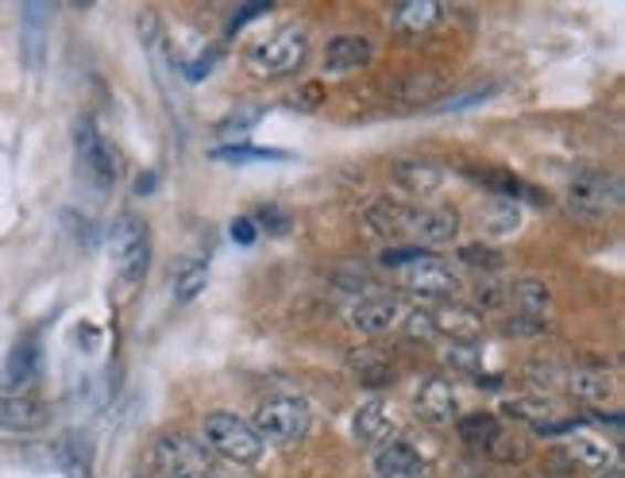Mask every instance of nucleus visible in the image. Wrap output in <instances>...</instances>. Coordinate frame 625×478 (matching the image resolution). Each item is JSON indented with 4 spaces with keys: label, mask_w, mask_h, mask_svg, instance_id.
Listing matches in <instances>:
<instances>
[{
    "label": "nucleus",
    "mask_w": 625,
    "mask_h": 478,
    "mask_svg": "<svg viewBox=\"0 0 625 478\" xmlns=\"http://www.w3.org/2000/svg\"><path fill=\"white\" fill-rule=\"evenodd\" d=\"M255 221H259L263 229L271 232V236H286V232H290V213H286V209L263 205V209H259V216H255Z\"/></svg>",
    "instance_id": "nucleus-39"
},
{
    "label": "nucleus",
    "mask_w": 625,
    "mask_h": 478,
    "mask_svg": "<svg viewBox=\"0 0 625 478\" xmlns=\"http://www.w3.org/2000/svg\"><path fill=\"white\" fill-rule=\"evenodd\" d=\"M456 433L459 440L472 444V448H487V444L502 433V421H498L495 413H467V417L456 421Z\"/></svg>",
    "instance_id": "nucleus-26"
},
{
    "label": "nucleus",
    "mask_w": 625,
    "mask_h": 478,
    "mask_svg": "<svg viewBox=\"0 0 625 478\" xmlns=\"http://www.w3.org/2000/svg\"><path fill=\"white\" fill-rule=\"evenodd\" d=\"M568 390H572V397H580V402L598 405L611 397L614 382L611 374H606V367H572V371H568Z\"/></svg>",
    "instance_id": "nucleus-23"
},
{
    "label": "nucleus",
    "mask_w": 625,
    "mask_h": 478,
    "mask_svg": "<svg viewBox=\"0 0 625 478\" xmlns=\"http://www.w3.org/2000/svg\"><path fill=\"white\" fill-rule=\"evenodd\" d=\"M498 85H487V89H472V93H464L459 100H444V105H436V113H459V108H472V105H483V100L495 93Z\"/></svg>",
    "instance_id": "nucleus-41"
},
{
    "label": "nucleus",
    "mask_w": 625,
    "mask_h": 478,
    "mask_svg": "<svg viewBox=\"0 0 625 478\" xmlns=\"http://www.w3.org/2000/svg\"><path fill=\"white\" fill-rule=\"evenodd\" d=\"M441 89H444V82L436 74H413L398 85V97L402 100H428V97H436Z\"/></svg>",
    "instance_id": "nucleus-34"
},
{
    "label": "nucleus",
    "mask_w": 625,
    "mask_h": 478,
    "mask_svg": "<svg viewBox=\"0 0 625 478\" xmlns=\"http://www.w3.org/2000/svg\"><path fill=\"white\" fill-rule=\"evenodd\" d=\"M51 425V405L35 394H4L0 390V433L31 436Z\"/></svg>",
    "instance_id": "nucleus-8"
},
{
    "label": "nucleus",
    "mask_w": 625,
    "mask_h": 478,
    "mask_svg": "<svg viewBox=\"0 0 625 478\" xmlns=\"http://www.w3.org/2000/svg\"><path fill=\"white\" fill-rule=\"evenodd\" d=\"M74 151H77V170H82L85 182L97 193L113 190L116 174H120V162H116V151L105 144V136H100L89 116L74 124Z\"/></svg>",
    "instance_id": "nucleus-3"
},
{
    "label": "nucleus",
    "mask_w": 625,
    "mask_h": 478,
    "mask_svg": "<svg viewBox=\"0 0 625 478\" xmlns=\"http://www.w3.org/2000/svg\"><path fill=\"white\" fill-rule=\"evenodd\" d=\"M209 282V266L205 263H182V270H178L174 278V301H193V297L205 289Z\"/></svg>",
    "instance_id": "nucleus-32"
},
{
    "label": "nucleus",
    "mask_w": 625,
    "mask_h": 478,
    "mask_svg": "<svg viewBox=\"0 0 625 478\" xmlns=\"http://www.w3.org/2000/svg\"><path fill=\"white\" fill-rule=\"evenodd\" d=\"M413 413H417L425 425H452V421H459V394L456 386H452L448 379H428L421 382L417 397H413Z\"/></svg>",
    "instance_id": "nucleus-10"
},
{
    "label": "nucleus",
    "mask_w": 625,
    "mask_h": 478,
    "mask_svg": "<svg viewBox=\"0 0 625 478\" xmlns=\"http://www.w3.org/2000/svg\"><path fill=\"white\" fill-rule=\"evenodd\" d=\"M598 478H625V471H622V464H611V467H603Z\"/></svg>",
    "instance_id": "nucleus-49"
},
{
    "label": "nucleus",
    "mask_w": 625,
    "mask_h": 478,
    "mask_svg": "<svg viewBox=\"0 0 625 478\" xmlns=\"http://www.w3.org/2000/svg\"><path fill=\"white\" fill-rule=\"evenodd\" d=\"M529 371H537L533 379L544 382V386H549V382H557V363H549V359H544V363H541V359H537V363H529Z\"/></svg>",
    "instance_id": "nucleus-47"
},
{
    "label": "nucleus",
    "mask_w": 625,
    "mask_h": 478,
    "mask_svg": "<svg viewBox=\"0 0 625 478\" xmlns=\"http://www.w3.org/2000/svg\"><path fill=\"white\" fill-rule=\"evenodd\" d=\"M441 15H444L441 0H405V4H398L394 15H390V28H394L398 35H425L428 28H436Z\"/></svg>",
    "instance_id": "nucleus-21"
},
{
    "label": "nucleus",
    "mask_w": 625,
    "mask_h": 478,
    "mask_svg": "<svg viewBox=\"0 0 625 478\" xmlns=\"http://www.w3.org/2000/svg\"><path fill=\"white\" fill-rule=\"evenodd\" d=\"M405 282H410V289H417L425 297H448L459 289V274L452 270V263H444L436 255H425L413 266H405Z\"/></svg>",
    "instance_id": "nucleus-12"
},
{
    "label": "nucleus",
    "mask_w": 625,
    "mask_h": 478,
    "mask_svg": "<svg viewBox=\"0 0 625 478\" xmlns=\"http://www.w3.org/2000/svg\"><path fill=\"white\" fill-rule=\"evenodd\" d=\"M205 448H213L216 456H224L229 464L236 467H252L263 459V436L252 428V421L236 417V413H209L205 417Z\"/></svg>",
    "instance_id": "nucleus-1"
},
{
    "label": "nucleus",
    "mask_w": 625,
    "mask_h": 478,
    "mask_svg": "<svg viewBox=\"0 0 625 478\" xmlns=\"http://www.w3.org/2000/svg\"><path fill=\"white\" fill-rule=\"evenodd\" d=\"M402 325H405V332H410L413 340H436V332H433V317H428V309H413V312H405Z\"/></svg>",
    "instance_id": "nucleus-38"
},
{
    "label": "nucleus",
    "mask_w": 625,
    "mask_h": 478,
    "mask_svg": "<svg viewBox=\"0 0 625 478\" xmlns=\"http://www.w3.org/2000/svg\"><path fill=\"white\" fill-rule=\"evenodd\" d=\"M155 464L167 478H186V475H201V471H213V456L209 448L198 440V436H186V433H170L155 444Z\"/></svg>",
    "instance_id": "nucleus-6"
},
{
    "label": "nucleus",
    "mask_w": 625,
    "mask_h": 478,
    "mask_svg": "<svg viewBox=\"0 0 625 478\" xmlns=\"http://www.w3.org/2000/svg\"><path fill=\"white\" fill-rule=\"evenodd\" d=\"M433 317V332L436 340H452V343H479L483 340V317L475 309L464 305H441V309H428Z\"/></svg>",
    "instance_id": "nucleus-13"
},
{
    "label": "nucleus",
    "mask_w": 625,
    "mask_h": 478,
    "mask_svg": "<svg viewBox=\"0 0 625 478\" xmlns=\"http://www.w3.org/2000/svg\"><path fill=\"white\" fill-rule=\"evenodd\" d=\"M351 433H356L359 444H390V440H394V433H398L394 413H390L382 402L359 405V413L351 417Z\"/></svg>",
    "instance_id": "nucleus-19"
},
{
    "label": "nucleus",
    "mask_w": 625,
    "mask_h": 478,
    "mask_svg": "<svg viewBox=\"0 0 625 478\" xmlns=\"http://www.w3.org/2000/svg\"><path fill=\"white\" fill-rule=\"evenodd\" d=\"M46 8L43 4H28L23 8V20H20V28H23V59H28V66L31 70H39L43 66V54H46Z\"/></svg>",
    "instance_id": "nucleus-24"
},
{
    "label": "nucleus",
    "mask_w": 625,
    "mask_h": 478,
    "mask_svg": "<svg viewBox=\"0 0 625 478\" xmlns=\"http://www.w3.org/2000/svg\"><path fill=\"white\" fill-rule=\"evenodd\" d=\"M459 263L483 266V270H498V266H502V255H498L495 247H483V243H467V247H459Z\"/></svg>",
    "instance_id": "nucleus-36"
},
{
    "label": "nucleus",
    "mask_w": 625,
    "mask_h": 478,
    "mask_svg": "<svg viewBox=\"0 0 625 478\" xmlns=\"http://www.w3.org/2000/svg\"><path fill=\"white\" fill-rule=\"evenodd\" d=\"M252 428L275 444H298L309 433V405L294 394H271L255 410Z\"/></svg>",
    "instance_id": "nucleus-4"
},
{
    "label": "nucleus",
    "mask_w": 625,
    "mask_h": 478,
    "mask_svg": "<svg viewBox=\"0 0 625 478\" xmlns=\"http://www.w3.org/2000/svg\"><path fill=\"white\" fill-rule=\"evenodd\" d=\"M43 379V348L35 340H20L4 359V394H31Z\"/></svg>",
    "instance_id": "nucleus-11"
},
{
    "label": "nucleus",
    "mask_w": 625,
    "mask_h": 478,
    "mask_svg": "<svg viewBox=\"0 0 625 478\" xmlns=\"http://www.w3.org/2000/svg\"><path fill=\"white\" fill-rule=\"evenodd\" d=\"M216 59H221V54H216V51L201 54V59H198V62H190V66H186L182 74L190 77V82H201V77H205V74H213V62H216Z\"/></svg>",
    "instance_id": "nucleus-44"
},
{
    "label": "nucleus",
    "mask_w": 625,
    "mask_h": 478,
    "mask_svg": "<svg viewBox=\"0 0 625 478\" xmlns=\"http://www.w3.org/2000/svg\"><path fill=\"white\" fill-rule=\"evenodd\" d=\"M467 174H472L479 185H490V190H495L498 198H506V201H513V198H529L526 182H518V178L506 174V170H467Z\"/></svg>",
    "instance_id": "nucleus-31"
},
{
    "label": "nucleus",
    "mask_w": 625,
    "mask_h": 478,
    "mask_svg": "<svg viewBox=\"0 0 625 478\" xmlns=\"http://www.w3.org/2000/svg\"><path fill=\"white\" fill-rule=\"evenodd\" d=\"M521 224H526V213H521L518 201L495 198L479 209V229L487 236H513V232H521Z\"/></svg>",
    "instance_id": "nucleus-22"
},
{
    "label": "nucleus",
    "mask_w": 625,
    "mask_h": 478,
    "mask_svg": "<svg viewBox=\"0 0 625 478\" xmlns=\"http://www.w3.org/2000/svg\"><path fill=\"white\" fill-rule=\"evenodd\" d=\"M343 367H348L351 379L367 390H382L394 382V363H390L379 348H367V343L363 348H351L348 355H343Z\"/></svg>",
    "instance_id": "nucleus-16"
},
{
    "label": "nucleus",
    "mask_w": 625,
    "mask_h": 478,
    "mask_svg": "<svg viewBox=\"0 0 625 478\" xmlns=\"http://www.w3.org/2000/svg\"><path fill=\"white\" fill-rule=\"evenodd\" d=\"M155 182H159V174H155V170H151V174H139V178H136V193H139V198L155 193Z\"/></svg>",
    "instance_id": "nucleus-48"
},
{
    "label": "nucleus",
    "mask_w": 625,
    "mask_h": 478,
    "mask_svg": "<svg viewBox=\"0 0 625 478\" xmlns=\"http://www.w3.org/2000/svg\"><path fill=\"white\" fill-rule=\"evenodd\" d=\"M428 251L417 243H402V247H386L382 251V266H413L417 258H425Z\"/></svg>",
    "instance_id": "nucleus-37"
},
{
    "label": "nucleus",
    "mask_w": 625,
    "mask_h": 478,
    "mask_svg": "<svg viewBox=\"0 0 625 478\" xmlns=\"http://www.w3.org/2000/svg\"><path fill=\"white\" fill-rule=\"evenodd\" d=\"M544 328H549V325H544V317H513L510 320L513 336H541Z\"/></svg>",
    "instance_id": "nucleus-43"
},
{
    "label": "nucleus",
    "mask_w": 625,
    "mask_h": 478,
    "mask_svg": "<svg viewBox=\"0 0 625 478\" xmlns=\"http://www.w3.org/2000/svg\"><path fill=\"white\" fill-rule=\"evenodd\" d=\"M113 266L128 286L147 278L151 270V236L136 216H120L113 229Z\"/></svg>",
    "instance_id": "nucleus-5"
},
{
    "label": "nucleus",
    "mask_w": 625,
    "mask_h": 478,
    "mask_svg": "<svg viewBox=\"0 0 625 478\" xmlns=\"http://www.w3.org/2000/svg\"><path fill=\"white\" fill-rule=\"evenodd\" d=\"M560 459H568L572 467H598V471H603L611 452H606L603 444L591 440V436H572V444L560 452Z\"/></svg>",
    "instance_id": "nucleus-28"
},
{
    "label": "nucleus",
    "mask_w": 625,
    "mask_h": 478,
    "mask_svg": "<svg viewBox=\"0 0 625 478\" xmlns=\"http://www.w3.org/2000/svg\"><path fill=\"white\" fill-rule=\"evenodd\" d=\"M510 297L521 309V317H544L552 309V289L544 278H518L510 286Z\"/></svg>",
    "instance_id": "nucleus-25"
},
{
    "label": "nucleus",
    "mask_w": 625,
    "mask_h": 478,
    "mask_svg": "<svg viewBox=\"0 0 625 478\" xmlns=\"http://www.w3.org/2000/svg\"><path fill=\"white\" fill-rule=\"evenodd\" d=\"M213 159H216V162H286L290 155H286V151H275V147L232 144V147H216Z\"/></svg>",
    "instance_id": "nucleus-29"
},
{
    "label": "nucleus",
    "mask_w": 625,
    "mask_h": 478,
    "mask_svg": "<svg viewBox=\"0 0 625 478\" xmlns=\"http://www.w3.org/2000/svg\"><path fill=\"white\" fill-rule=\"evenodd\" d=\"M371 43L363 35H336L325 46V70L328 74H351V70L371 62Z\"/></svg>",
    "instance_id": "nucleus-20"
},
{
    "label": "nucleus",
    "mask_w": 625,
    "mask_h": 478,
    "mask_svg": "<svg viewBox=\"0 0 625 478\" xmlns=\"http://www.w3.org/2000/svg\"><path fill=\"white\" fill-rule=\"evenodd\" d=\"M506 417L513 421H529V425H544V421H552V413H557V405L549 402V397H510V402L502 405Z\"/></svg>",
    "instance_id": "nucleus-27"
},
{
    "label": "nucleus",
    "mask_w": 625,
    "mask_h": 478,
    "mask_svg": "<svg viewBox=\"0 0 625 478\" xmlns=\"http://www.w3.org/2000/svg\"><path fill=\"white\" fill-rule=\"evenodd\" d=\"M390 178L398 182V190H410L413 198H433L436 190L444 185V170L428 159H402L394 162Z\"/></svg>",
    "instance_id": "nucleus-18"
},
{
    "label": "nucleus",
    "mask_w": 625,
    "mask_h": 478,
    "mask_svg": "<svg viewBox=\"0 0 625 478\" xmlns=\"http://www.w3.org/2000/svg\"><path fill=\"white\" fill-rule=\"evenodd\" d=\"M487 456L495 459V464H521V459H529V440L502 428V433L487 444Z\"/></svg>",
    "instance_id": "nucleus-30"
},
{
    "label": "nucleus",
    "mask_w": 625,
    "mask_h": 478,
    "mask_svg": "<svg viewBox=\"0 0 625 478\" xmlns=\"http://www.w3.org/2000/svg\"><path fill=\"white\" fill-rule=\"evenodd\" d=\"M255 120H259V113L252 108V113H240V116H232V120H224L221 131H247V124H255Z\"/></svg>",
    "instance_id": "nucleus-46"
},
{
    "label": "nucleus",
    "mask_w": 625,
    "mask_h": 478,
    "mask_svg": "<svg viewBox=\"0 0 625 478\" xmlns=\"http://www.w3.org/2000/svg\"><path fill=\"white\" fill-rule=\"evenodd\" d=\"M568 205L575 216H603L606 209L622 205V182L611 174H598V170H583L568 190Z\"/></svg>",
    "instance_id": "nucleus-7"
},
{
    "label": "nucleus",
    "mask_w": 625,
    "mask_h": 478,
    "mask_svg": "<svg viewBox=\"0 0 625 478\" xmlns=\"http://www.w3.org/2000/svg\"><path fill=\"white\" fill-rule=\"evenodd\" d=\"M374 475L379 478H425L428 464L413 444L405 440H390L374 452Z\"/></svg>",
    "instance_id": "nucleus-14"
},
{
    "label": "nucleus",
    "mask_w": 625,
    "mask_h": 478,
    "mask_svg": "<svg viewBox=\"0 0 625 478\" xmlns=\"http://www.w3.org/2000/svg\"><path fill=\"white\" fill-rule=\"evenodd\" d=\"M309 54V35L306 28H283L275 35L259 39V43L247 51V66L259 77H286L306 62Z\"/></svg>",
    "instance_id": "nucleus-2"
},
{
    "label": "nucleus",
    "mask_w": 625,
    "mask_h": 478,
    "mask_svg": "<svg viewBox=\"0 0 625 478\" xmlns=\"http://www.w3.org/2000/svg\"><path fill=\"white\" fill-rule=\"evenodd\" d=\"M410 236L417 240V247L452 243L459 236V213L456 209H413Z\"/></svg>",
    "instance_id": "nucleus-15"
},
{
    "label": "nucleus",
    "mask_w": 625,
    "mask_h": 478,
    "mask_svg": "<svg viewBox=\"0 0 625 478\" xmlns=\"http://www.w3.org/2000/svg\"><path fill=\"white\" fill-rule=\"evenodd\" d=\"M267 12H271V4H267V0H252V4H247V8H240V12L232 15L229 31H232V35H236V31L244 28V23H252L255 15H267Z\"/></svg>",
    "instance_id": "nucleus-42"
},
{
    "label": "nucleus",
    "mask_w": 625,
    "mask_h": 478,
    "mask_svg": "<svg viewBox=\"0 0 625 478\" xmlns=\"http://www.w3.org/2000/svg\"><path fill=\"white\" fill-rule=\"evenodd\" d=\"M405 317V305L398 294H386V289H374V294H363L356 305H351V325L367 336H382L390 328H398Z\"/></svg>",
    "instance_id": "nucleus-9"
},
{
    "label": "nucleus",
    "mask_w": 625,
    "mask_h": 478,
    "mask_svg": "<svg viewBox=\"0 0 625 478\" xmlns=\"http://www.w3.org/2000/svg\"><path fill=\"white\" fill-rule=\"evenodd\" d=\"M479 343H448L444 348V367L448 371H459V374H479Z\"/></svg>",
    "instance_id": "nucleus-33"
},
{
    "label": "nucleus",
    "mask_w": 625,
    "mask_h": 478,
    "mask_svg": "<svg viewBox=\"0 0 625 478\" xmlns=\"http://www.w3.org/2000/svg\"><path fill=\"white\" fill-rule=\"evenodd\" d=\"M320 100H325V85H320V82H306L290 97V105L301 108V113H312V108H320Z\"/></svg>",
    "instance_id": "nucleus-40"
},
{
    "label": "nucleus",
    "mask_w": 625,
    "mask_h": 478,
    "mask_svg": "<svg viewBox=\"0 0 625 478\" xmlns=\"http://www.w3.org/2000/svg\"><path fill=\"white\" fill-rule=\"evenodd\" d=\"M475 301H479L483 309H502V305L510 301V286H506L502 278H490V274H483V282L475 286Z\"/></svg>",
    "instance_id": "nucleus-35"
},
{
    "label": "nucleus",
    "mask_w": 625,
    "mask_h": 478,
    "mask_svg": "<svg viewBox=\"0 0 625 478\" xmlns=\"http://www.w3.org/2000/svg\"><path fill=\"white\" fill-rule=\"evenodd\" d=\"M363 221H367V229L379 232V236H386V240H405V236H410L413 205H405V201L379 198V201H371V205L363 209Z\"/></svg>",
    "instance_id": "nucleus-17"
},
{
    "label": "nucleus",
    "mask_w": 625,
    "mask_h": 478,
    "mask_svg": "<svg viewBox=\"0 0 625 478\" xmlns=\"http://www.w3.org/2000/svg\"><path fill=\"white\" fill-rule=\"evenodd\" d=\"M232 240H236L240 247H252V243H255V221H252V216H236V221H232Z\"/></svg>",
    "instance_id": "nucleus-45"
}]
</instances>
